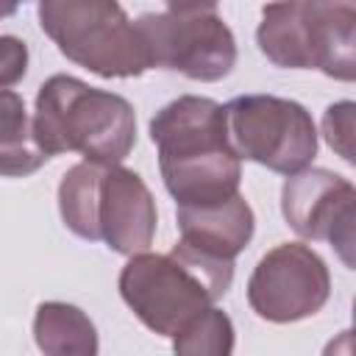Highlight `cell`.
Wrapping results in <instances>:
<instances>
[{
    "instance_id": "cell-1",
    "label": "cell",
    "mask_w": 356,
    "mask_h": 356,
    "mask_svg": "<svg viewBox=\"0 0 356 356\" xmlns=\"http://www.w3.org/2000/svg\"><path fill=\"white\" fill-rule=\"evenodd\" d=\"M150 139L159 150V170L178 206H206L239 195L242 161L228 145L225 106L181 95L150 120Z\"/></svg>"
},
{
    "instance_id": "cell-2",
    "label": "cell",
    "mask_w": 356,
    "mask_h": 356,
    "mask_svg": "<svg viewBox=\"0 0 356 356\" xmlns=\"http://www.w3.org/2000/svg\"><path fill=\"white\" fill-rule=\"evenodd\" d=\"M33 134L50 159L81 153L92 164H120L136 145V111L122 95L58 72L36 92Z\"/></svg>"
},
{
    "instance_id": "cell-3",
    "label": "cell",
    "mask_w": 356,
    "mask_h": 356,
    "mask_svg": "<svg viewBox=\"0 0 356 356\" xmlns=\"http://www.w3.org/2000/svg\"><path fill=\"white\" fill-rule=\"evenodd\" d=\"M234 281V261L211 259L181 239L170 253H136L120 270V295L142 325L175 337L195 314L214 306Z\"/></svg>"
},
{
    "instance_id": "cell-4",
    "label": "cell",
    "mask_w": 356,
    "mask_h": 356,
    "mask_svg": "<svg viewBox=\"0 0 356 356\" xmlns=\"http://www.w3.org/2000/svg\"><path fill=\"white\" fill-rule=\"evenodd\" d=\"M64 225L86 239L106 242L114 253H145L156 236V200L139 172L122 164L81 161L58 184Z\"/></svg>"
},
{
    "instance_id": "cell-5",
    "label": "cell",
    "mask_w": 356,
    "mask_h": 356,
    "mask_svg": "<svg viewBox=\"0 0 356 356\" xmlns=\"http://www.w3.org/2000/svg\"><path fill=\"white\" fill-rule=\"evenodd\" d=\"M259 50L286 70H320L337 81L356 75L353 3H270L256 28Z\"/></svg>"
},
{
    "instance_id": "cell-6",
    "label": "cell",
    "mask_w": 356,
    "mask_h": 356,
    "mask_svg": "<svg viewBox=\"0 0 356 356\" xmlns=\"http://www.w3.org/2000/svg\"><path fill=\"white\" fill-rule=\"evenodd\" d=\"M36 14L58 53L100 78H136L150 70L139 31L120 3L44 0Z\"/></svg>"
},
{
    "instance_id": "cell-7",
    "label": "cell",
    "mask_w": 356,
    "mask_h": 356,
    "mask_svg": "<svg viewBox=\"0 0 356 356\" xmlns=\"http://www.w3.org/2000/svg\"><path fill=\"white\" fill-rule=\"evenodd\" d=\"M150 70H172L192 81H222L236 64V39L211 3H170L136 22Z\"/></svg>"
},
{
    "instance_id": "cell-8",
    "label": "cell",
    "mask_w": 356,
    "mask_h": 356,
    "mask_svg": "<svg viewBox=\"0 0 356 356\" xmlns=\"http://www.w3.org/2000/svg\"><path fill=\"white\" fill-rule=\"evenodd\" d=\"M228 145L236 159L295 175L317 156V128L306 106L278 95H236L225 103Z\"/></svg>"
},
{
    "instance_id": "cell-9",
    "label": "cell",
    "mask_w": 356,
    "mask_h": 356,
    "mask_svg": "<svg viewBox=\"0 0 356 356\" xmlns=\"http://www.w3.org/2000/svg\"><path fill=\"white\" fill-rule=\"evenodd\" d=\"M331 298V273L317 250L284 242L267 250L248 278V303L267 323H298Z\"/></svg>"
},
{
    "instance_id": "cell-10",
    "label": "cell",
    "mask_w": 356,
    "mask_h": 356,
    "mask_svg": "<svg viewBox=\"0 0 356 356\" xmlns=\"http://www.w3.org/2000/svg\"><path fill=\"white\" fill-rule=\"evenodd\" d=\"M353 184L323 167H306L286 175L281 186V211L286 225L303 239L328 242L345 267H353Z\"/></svg>"
},
{
    "instance_id": "cell-11",
    "label": "cell",
    "mask_w": 356,
    "mask_h": 356,
    "mask_svg": "<svg viewBox=\"0 0 356 356\" xmlns=\"http://www.w3.org/2000/svg\"><path fill=\"white\" fill-rule=\"evenodd\" d=\"M181 242L220 261H234L256 231V217L242 195L206 206H178Z\"/></svg>"
},
{
    "instance_id": "cell-12",
    "label": "cell",
    "mask_w": 356,
    "mask_h": 356,
    "mask_svg": "<svg viewBox=\"0 0 356 356\" xmlns=\"http://www.w3.org/2000/svg\"><path fill=\"white\" fill-rule=\"evenodd\" d=\"M33 339L44 356H97V328L72 303L44 300L33 314Z\"/></svg>"
},
{
    "instance_id": "cell-13",
    "label": "cell",
    "mask_w": 356,
    "mask_h": 356,
    "mask_svg": "<svg viewBox=\"0 0 356 356\" xmlns=\"http://www.w3.org/2000/svg\"><path fill=\"white\" fill-rule=\"evenodd\" d=\"M47 159L50 156L36 142L33 117H28L25 100L11 89L0 92V175L25 178Z\"/></svg>"
},
{
    "instance_id": "cell-14",
    "label": "cell",
    "mask_w": 356,
    "mask_h": 356,
    "mask_svg": "<svg viewBox=\"0 0 356 356\" xmlns=\"http://www.w3.org/2000/svg\"><path fill=\"white\" fill-rule=\"evenodd\" d=\"M234 342L231 317L209 306L172 337V356H234Z\"/></svg>"
},
{
    "instance_id": "cell-15",
    "label": "cell",
    "mask_w": 356,
    "mask_h": 356,
    "mask_svg": "<svg viewBox=\"0 0 356 356\" xmlns=\"http://www.w3.org/2000/svg\"><path fill=\"white\" fill-rule=\"evenodd\" d=\"M353 100H339L331 103L323 114V136L328 142L331 150H337V156H342L348 164H356L353 156Z\"/></svg>"
},
{
    "instance_id": "cell-16",
    "label": "cell",
    "mask_w": 356,
    "mask_h": 356,
    "mask_svg": "<svg viewBox=\"0 0 356 356\" xmlns=\"http://www.w3.org/2000/svg\"><path fill=\"white\" fill-rule=\"evenodd\" d=\"M28 72V44L19 36H0V92H8Z\"/></svg>"
},
{
    "instance_id": "cell-17",
    "label": "cell",
    "mask_w": 356,
    "mask_h": 356,
    "mask_svg": "<svg viewBox=\"0 0 356 356\" xmlns=\"http://www.w3.org/2000/svg\"><path fill=\"white\" fill-rule=\"evenodd\" d=\"M323 356H350V331H342L339 339H331Z\"/></svg>"
}]
</instances>
